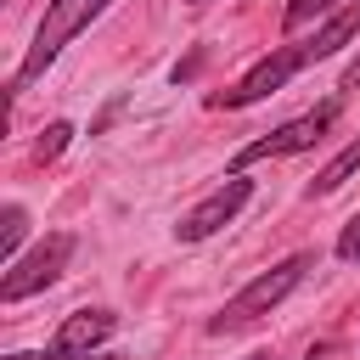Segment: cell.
Instances as JSON below:
<instances>
[{
  "label": "cell",
  "mask_w": 360,
  "mask_h": 360,
  "mask_svg": "<svg viewBox=\"0 0 360 360\" xmlns=\"http://www.w3.org/2000/svg\"><path fill=\"white\" fill-rule=\"evenodd\" d=\"M191 6H202V0H191Z\"/></svg>",
  "instance_id": "ac0fdd59"
},
{
  "label": "cell",
  "mask_w": 360,
  "mask_h": 360,
  "mask_svg": "<svg viewBox=\"0 0 360 360\" xmlns=\"http://www.w3.org/2000/svg\"><path fill=\"white\" fill-rule=\"evenodd\" d=\"M338 259H343V264H360V214L343 225V236H338Z\"/></svg>",
  "instance_id": "4fadbf2b"
},
{
  "label": "cell",
  "mask_w": 360,
  "mask_h": 360,
  "mask_svg": "<svg viewBox=\"0 0 360 360\" xmlns=\"http://www.w3.org/2000/svg\"><path fill=\"white\" fill-rule=\"evenodd\" d=\"M22 236H28V208L22 202H6V214H0V259L6 264L22 259Z\"/></svg>",
  "instance_id": "30bf717a"
},
{
  "label": "cell",
  "mask_w": 360,
  "mask_h": 360,
  "mask_svg": "<svg viewBox=\"0 0 360 360\" xmlns=\"http://www.w3.org/2000/svg\"><path fill=\"white\" fill-rule=\"evenodd\" d=\"M298 68H309V56H304V45H281V51H270V56H259L231 90H219L214 96V107H253V101H264V96H276Z\"/></svg>",
  "instance_id": "8992f818"
},
{
  "label": "cell",
  "mask_w": 360,
  "mask_h": 360,
  "mask_svg": "<svg viewBox=\"0 0 360 360\" xmlns=\"http://www.w3.org/2000/svg\"><path fill=\"white\" fill-rule=\"evenodd\" d=\"M68 141H73V124H68V118L45 124V129H39V141H34V163H56V158L68 152Z\"/></svg>",
  "instance_id": "8fae6325"
},
{
  "label": "cell",
  "mask_w": 360,
  "mask_h": 360,
  "mask_svg": "<svg viewBox=\"0 0 360 360\" xmlns=\"http://www.w3.org/2000/svg\"><path fill=\"white\" fill-rule=\"evenodd\" d=\"M253 360H270V354H253Z\"/></svg>",
  "instance_id": "e0dca14e"
},
{
  "label": "cell",
  "mask_w": 360,
  "mask_h": 360,
  "mask_svg": "<svg viewBox=\"0 0 360 360\" xmlns=\"http://www.w3.org/2000/svg\"><path fill=\"white\" fill-rule=\"evenodd\" d=\"M73 231H51L45 242H34L22 259H11L6 264V276H0V304H22V298H34V292H45L62 270H68V259H73Z\"/></svg>",
  "instance_id": "277c9868"
},
{
  "label": "cell",
  "mask_w": 360,
  "mask_h": 360,
  "mask_svg": "<svg viewBox=\"0 0 360 360\" xmlns=\"http://www.w3.org/2000/svg\"><path fill=\"white\" fill-rule=\"evenodd\" d=\"M112 332H118V315H112V309H73V315H68V321L51 332V354L79 360V354L101 349Z\"/></svg>",
  "instance_id": "52a82bcc"
},
{
  "label": "cell",
  "mask_w": 360,
  "mask_h": 360,
  "mask_svg": "<svg viewBox=\"0 0 360 360\" xmlns=\"http://www.w3.org/2000/svg\"><path fill=\"white\" fill-rule=\"evenodd\" d=\"M354 34H360V0L338 6V11H332V17H326V22H321L309 39H304V56H309V62H326V56H338V51H343Z\"/></svg>",
  "instance_id": "ba28073f"
},
{
  "label": "cell",
  "mask_w": 360,
  "mask_h": 360,
  "mask_svg": "<svg viewBox=\"0 0 360 360\" xmlns=\"http://www.w3.org/2000/svg\"><path fill=\"white\" fill-rule=\"evenodd\" d=\"M338 90H360V56L343 68V79H338Z\"/></svg>",
  "instance_id": "9a60e30c"
},
{
  "label": "cell",
  "mask_w": 360,
  "mask_h": 360,
  "mask_svg": "<svg viewBox=\"0 0 360 360\" xmlns=\"http://www.w3.org/2000/svg\"><path fill=\"white\" fill-rule=\"evenodd\" d=\"M338 112H343V96H326L321 107H309V112H298V118H287V124H276L270 135H259V141H248L236 158H231V174H242L248 163H264V158H292V152H309L332 124H338Z\"/></svg>",
  "instance_id": "3957f363"
},
{
  "label": "cell",
  "mask_w": 360,
  "mask_h": 360,
  "mask_svg": "<svg viewBox=\"0 0 360 360\" xmlns=\"http://www.w3.org/2000/svg\"><path fill=\"white\" fill-rule=\"evenodd\" d=\"M6 360H62V354L45 349V354H6ZM79 360H90V354H79ZM96 360H124V354H96Z\"/></svg>",
  "instance_id": "5bb4252c"
},
{
  "label": "cell",
  "mask_w": 360,
  "mask_h": 360,
  "mask_svg": "<svg viewBox=\"0 0 360 360\" xmlns=\"http://www.w3.org/2000/svg\"><path fill=\"white\" fill-rule=\"evenodd\" d=\"M332 6H338V0H287L281 22H287V28H304V22H315V17H332Z\"/></svg>",
  "instance_id": "7c38bea8"
},
{
  "label": "cell",
  "mask_w": 360,
  "mask_h": 360,
  "mask_svg": "<svg viewBox=\"0 0 360 360\" xmlns=\"http://www.w3.org/2000/svg\"><path fill=\"white\" fill-rule=\"evenodd\" d=\"M304 360H326V354H321V349H309V354H304Z\"/></svg>",
  "instance_id": "2e32d148"
},
{
  "label": "cell",
  "mask_w": 360,
  "mask_h": 360,
  "mask_svg": "<svg viewBox=\"0 0 360 360\" xmlns=\"http://www.w3.org/2000/svg\"><path fill=\"white\" fill-rule=\"evenodd\" d=\"M112 0H45V17H39V28H34V45L22 51V68H17V90L28 84V79H39L56 56H62V45L68 39H79L101 11H107Z\"/></svg>",
  "instance_id": "7a4b0ae2"
},
{
  "label": "cell",
  "mask_w": 360,
  "mask_h": 360,
  "mask_svg": "<svg viewBox=\"0 0 360 360\" xmlns=\"http://www.w3.org/2000/svg\"><path fill=\"white\" fill-rule=\"evenodd\" d=\"M354 169H360V135H354V141H349V146H343V152H338V158H332V163L309 180V197H332V191H338Z\"/></svg>",
  "instance_id": "9c48e42d"
},
{
  "label": "cell",
  "mask_w": 360,
  "mask_h": 360,
  "mask_svg": "<svg viewBox=\"0 0 360 360\" xmlns=\"http://www.w3.org/2000/svg\"><path fill=\"white\" fill-rule=\"evenodd\" d=\"M309 264H315V253H287L281 264H270V270H259L236 298H225V309L208 321V338H225V332H242V326H253L259 315H270L304 276H309Z\"/></svg>",
  "instance_id": "6da1fadb"
},
{
  "label": "cell",
  "mask_w": 360,
  "mask_h": 360,
  "mask_svg": "<svg viewBox=\"0 0 360 360\" xmlns=\"http://www.w3.org/2000/svg\"><path fill=\"white\" fill-rule=\"evenodd\" d=\"M248 197H253V180H248V174H225L202 202H191V208L180 214L174 236H180V242H208L214 231H225V225L248 208Z\"/></svg>",
  "instance_id": "5b68a950"
}]
</instances>
